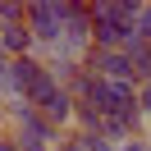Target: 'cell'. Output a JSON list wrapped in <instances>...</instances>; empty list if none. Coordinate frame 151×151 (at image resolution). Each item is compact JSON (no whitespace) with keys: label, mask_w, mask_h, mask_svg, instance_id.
Listing matches in <instances>:
<instances>
[{"label":"cell","mask_w":151,"mask_h":151,"mask_svg":"<svg viewBox=\"0 0 151 151\" xmlns=\"http://www.w3.org/2000/svg\"><path fill=\"white\" fill-rule=\"evenodd\" d=\"M124 55H128V69H133V83H151V46L137 37H128V46H124Z\"/></svg>","instance_id":"obj_4"},{"label":"cell","mask_w":151,"mask_h":151,"mask_svg":"<svg viewBox=\"0 0 151 151\" xmlns=\"http://www.w3.org/2000/svg\"><path fill=\"white\" fill-rule=\"evenodd\" d=\"M23 23L32 32V50H46L64 32V0H37V5H28L23 9Z\"/></svg>","instance_id":"obj_1"},{"label":"cell","mask_w":151,"mask_h":151,"mask_svg":"<svg viewBox=\"0 0 151 151\" xmlns=\"http://www.w3.org/2000/svg\"><path fill=\"white\" fill-rule=\"evenodd\" d=\"M0 50H5L9 60L32 55V32H28V23H5V28H0Z\"/></svg>","instance_id":"obj_3"},{"label":"cell","mask_w":151,"mask_h":151,"mask_svg":"<svg viewBox=\"0 0 151 151\" xmlns=\"http://www.w3.org/2000/svg\"><path fill=\"white\" fill-rule=\"evenodd\" d=\"M5 87H9V55L0 50V92H5ZM5 96H9V92H5Z\"/></svg>","instance_id":"obj_6"},{"label":"cell","mask_w":151,"mask_h":151,"mask_svg":"<svg viewBox=\"0 0 151 151\" xmlns=\"http://www.w3.org/2000/svg\"><path fill=\"white\" fill-rule=\"evenodd\" d=\"M147 147H151V137H147Z\"/></svg>","instance_id":"obj_8"},{"label":"cell","mask_w":151,"mask_h":151,"mask_svg":"<svg viewBox=\"0 0 151 151\" xmlns=\"http://www.w3.org/2000/svg\"><path fill=\"white\" fill-rule=\"evenodd\" d=\"M137 114L151 119V83H137Z\"/></svg>","instance_id":"obj_5"},{"label":"cell","mask_w":151,"mask_h":151,"mask_svg":"<svg viewBox=\"0 0 151 151\" xmlns=\"http://www.w3.org/2000/svg\"><path fill=\"white\" fill-rule=\"evenodd\" d=\"M0 151H19V147H14V133H9V128H0Z\"/></svg>","instance_id":"obj_7"},{"label":"cell","mask_w":151,"mask_h":151,"mask_svg":"<svg viewBox=\"0 0 151 151\" xmlns=\"http://www.w3.org/2000/svg\"><path fill=\"white\" fill-rule=\"evenodd\" d=\"M73 105H78L73 96H69L64 87H55V92H50L46 101L37 105V114H41L46 124H55V128H64V124H73Z\"/></svg>","instance_id":"obj_2"}]
</instances>
